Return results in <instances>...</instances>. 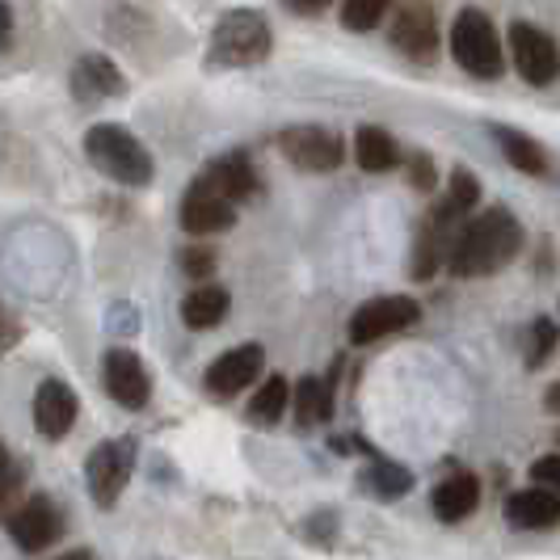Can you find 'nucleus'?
Returning <instances> with one entry per match:
<instances>
[{
  "label": "nucleus",
  "mask_w": 560,
  "mask_h": 560,
  "mask_svg": "<svg viewBox=\"0 0 560 560\" xmlns=\"http://www.w3.org/2000/svg\"><path fill=\"white\" fill-rule=\"evenodd\" d=\"M18 485H22V468H18L9 455H0V502H9Z\"/></svg>",
  "instance_id": "7c9ffc66"
},
{
  "label": "nucleus",
  "mask_w": 560,
  "mask_h": 560,
  "mask_svg": "<svg viewBox=\"0 0 560 560\" xmlns=\"http://www.w3.org/2000/svg\"><path fill=\"white\" fill-rule=\"evenodd\" d=\"M202 182H207L211 190H220L228 202H241V198L257 195V173H253V161L245 152L215 156V161L207 165V173H202Z\"/></svg>",
  "instance_id": "dca6fc26"
},
{
  "label": "nucleus",
  "mask_w": 560,
  "mask_h": 560,
  "mask_svg": "<svg viewBox=\"0 0 560 560\" xmlns=\"http://www.w3.org/2000/svg\"><path fill=\"white\" fill-rule=\"evenodd\" d=\"M544 409H548V413H560V384H552V388L544 393Z\"/></svg>",
  "instance_id": "72a5a7b5"
},
{
  "label": "nucleus",
  "mask_w": 560,
  "mask_h": 560,
  "mask_svg": "<svg viewBox=\"0 0 560 560\" xmlns=\"http://www.w3.org/2000/svg\"><path fill=\"white\" fill-rule=\"evenodd\" d=\"M295 9H320V4H329V0H291Z\"/></svg>",
  "instance_id": "f704fd0d"
},
{
  "label": "nucleus",
  "mask_w": 560,
  "mask_h": 560,
  "mask_svg": "<svg viewBox=\"0 0 560 560\" xmlns=\"http://www.w3.org/2000/svg\"><path fill=\"white\" fill-rule=\"evenodd\" d=\"M261 366H266V350L257 341H249V346H236V350L220 354L215 363L207 366L202 384H207V393L215 396V400H228V396L245 393L253 380L261 375Z\"/></svg>",
  "instance_id": "9b49d317"
},
{
  "label": "nucleus",
  "mask_w": 560,
  "mask_h": 560,
  "mask_svg": "<svg viewBox=\"0 0 560 560\" xmlns=\"http://www.w3.org/2000/svg\"><path fill=\"white\" fill-rule=\"evenodd\" d=\"M236 224V202H228L220 190H211L202 177L182 198V228L190 236H211V232H228Z\"/></svg>",
  "instance_id": "f8f14e48"
},
{
  "label": "nucleus",
  "mask_w": 560,
  "mask_h": 560,
  "mask_svg": "<svg viewBox=\"0 0 560 560\" xmlns=\"http://www.w3.org/2000/svg\"><path fill=\"white\" fill-rule=\"evenodd\" d=\"M480 502V480L472 472H455L447 477L439 489H434V514L443 518V523H459V518H468Z\"/></svg>",
  "instance_id": "a211bd4d"
},
{
  "label": "nucleus",
  "mask_w": 560,
  "mask_h": 560,
  "mask_svg": "<svg viewBox=\"0 0 560 560\" xmlns=\"http://www.w3.org/2000/svg\"><path fill=\"white\" fill-rule=\"evenodd\" d=\"M18 337H22V325H18V316L0 308V346H13Z\"/></svg>",
  "instance_id": "2f4dec72"
},
{
  "label": "nucleus",
  "mask_w": 560,
  "mask_h": 560,
  "mask_svg": "<svg viewBox=\"0 0 560 560\" xmlns=\"http://www.w3.org/2000/svg\"><path fill=\"white\" fill-rule=\"evenodd\" d=\"M9 38H13V9L0 0V51L9 47Z\"/></svg>",
  "instance_id": "473e14b6"
},
{
  "label": "nucleus",
  "mask_w": 560,
  "mask_h": 560,
  "mask_svg": "<svg viewBox=\"0 0 560 560\" xmlns=\"http://www.w3.org/2000/svg\"><path fill=\"white\" fill-rule=\"evenodd\" d=\"M388 38H393V47L400 56L430 63L434 51H439V22H434L430 0H405L396 9L393 26H388Z\"/></svg>",
  "instance_id": "1a4fd4ad"
},
{
  "label": "nucleus",
  "mask_w": 560,
  "mask_h": 560,
  "mask_svg": "<svg viewBox=\"0 0 560 560\" xmlns=\"http://www.w3.org/2000/svg\"><path fill=\"white\" fill-rule=\"evenodd\" d=\"M451 56L464 72H472L480 81H498L505 68L502 43H498V30L489 22V13L480 9H464L451 26Z\"/></svg>",
  "instance_id": "20e7f679"
},
{
  "label": "nucleus",
  "mask_w": 560,
  "mask_h": 560,
  "mask_svg": "<svg viewBox=\"0 0 560 560\" xmlns=\"http://www.w3.org/2000/svg\"><path fill=\"white\" fill-rule=\"evenodd\" d=\"M122 72L114 68L106 56H84L77 68H72V93L81 102H102V97H122Z\"/></svg>",
  "instance_id": "f3484780"
},
{
  "label": "nucleus",
  "mask_w": 560,
  "mask_h": 560,
  "mask_svg": "<svg viewBox=\"0 0 560 560\" xmlns=\"http://www.w3.org/2000/svg\"><path fill=\"white\" fill-rule=\"evenodd\" d=\"M523 249V228L505 207H489L472 215L468 224H459L455 241L447 249V266L459 279H480V275H498L505 270Z\"/></svg>",
  "instance_id": "f257e3e1"
},
{
  "label": "nucleus",
  "mask_w": 560,
  "mask_h": 560,
  "mask_svg": "<svg viewBox=\"0 0 560 560\" xmlns=\"http://www.w3.org/2000/svg\"><path fill=\"white\" fill-rule=\"evenodd\" d=\"M418 316H421V304L409 300V295H375V300H366L363 308L350 316V341L354 346H371L380 337L418 325Z\"/></svg>",
  "instance_id": "39448f33"
},
{
  "label": "nucleus",
  "mask_w": 560,
  "mask_h": 560,
  "mask_svg": "<svg viewBox=\"0 0 560 560\" xmlns=\"http://www.w3.org/2000/svg\"><path fill=\"white\" fill-rule=\"evenodd\" d=\"M291 400H295V421H300V425L329 421V413H334V375H329V380L304 375V380L295 384Z\"/></svg>",
  "instance_id": "4be33fe9"
},
{
  "label": "nucleus",
  "mask_w": 560,
  "mask_h": 560,
  "mask_svg": "<svg viewBox=\"0 0 560 560\" xmlns=\"http://www.w3.org/2000/svg\"><path fill=\"white\" fill-rule=\"evenodd\" d=\"M409 186H418L421 195H430L434 190V161L418 152V156H409Z\"/></svg>",
  "instance_id": "c85d7f7f"
},
{
  "label": "nucleus",
  "mask_w": 560,
  "mask_h": 560,
  "mask_svg": "<svg viewBox=\"0 0 560 560\" xmlns=\"http://www.w3.org/2000/svg\"><path fill=\"white\" fill-rule=\"evenodd\" d=\"M366 489L375 493V498H405L409 489H413V472L409 468H400L393 459H375L371 464V472H366Z\"/></svg>",
  "instance_id": "b1692460"
},
{
  "label": "nucleus",
  "mask_w": 560,
  "mask_h": 560,
  "mask_svg": "<svg viewBox=\"0 0 560 560\" xmlns=\"http://www.w3.org/2000/svg\"><path fill=\"white\" fill-rule=\"evenodd\" d=\"M287 400H291V388H287V380H282V375H270V380L257 388V396H253L249 418L257 421V425H275V421L287 413Z\"/></svg>",
  "instance_id": "393cba45"
},
{
  "label": "nucleus",
  "mask_w": 560,
  "mask_h": 560,
  "mask_svg": "<svg viewBox=\"0 0 560 560\" xmlns=\"http://www.w3.org/2000/svg\"><path fill=\"white\" fill-rule=\"evenodd\" d=\"M81 413L77 393L63 384V380H43L38 393H34V425L47 434V439H63L72 430V421Z\"/></svg>",
  "instance_id": "4468645a"
},
{
  "label": "nucleus",
  "mask_w": 560,
  "mask_h": 560,
  "mask_svg": "<svg viewBox=\"0 0 560 560\" xmlns=\"http://www.w3.org/2000/svg\"><path fill=\"white\" fill-rule=\"evenodd\" d=\"M275 38H270V22L257 9H232L220 18V26L211 34V63L224 68H249L270 56Z\"/></svg>",
  "instance_id": "7ed1b4c3"
},
{
  "label": "nucleus",
  "mask_w": 560,
  "mask_h": 560,
  "mask_svg": "<svg viewBox=\"0 0 560 560\" xmlns=\"http://www.w3.org/2000/svg\"><path fill=\"white\" fill-rule=\"evenodd\" d=\"M182 270H186L190 279H207V275L215 270V253L211 249H186L182 253Z\"/></svg>",
  "instance_id": "c756f323"
},
{
  "label": "nucleus",
  "mask_w": 560,
  "mask_h": 560,
  "mask_svg": "<svg viewBox=\"0 0 560 560\" xmlns=\"http://www.w3.org/2000/svg\"><path fill=\"white\" fill-rule=\"evenodd\" d=\"M388 9H393V0H346L341 4V26L366 34V30H375L388 18Z\"/></svg>",
  "instance_id": "a878e982"
},
{
  "label": "nucleus",
  "mask_w": 560,
  "mask_h": 560,
  "mask_svg": "<svg viewBox=\"0 0 560 560\" xmlns=\"http://www.w3.org/2000/svg\"><path fill=\"white\" fill-rule=\"evenodd\" d=\"M136 472V443L131 439H118V443H102L89 455V493L97 498V505H114L118 493L127 489V480Z\"/></svg>",
  "instance_id": "6e6552de"
},
{
  "label": "nucleus",
  "mask_w": 560,
  "mask_h": 560,
  "mask_svg": "<svg viewBox=\"0 0 560 560\" xmlns=\"http://www.w3.org/2000/svg\"><path fill=\"white\" fill-rule=\"evenodd\" d=\"M9 535L22 552H43L63 535V514L47 493H38V498H30L26 505H18L9 514Z\"/></svg>",
  "instance_id": "9d476101"
},
{
  "label": "nucleus",
  "mask_w": 560,
  "mask_h": 560,
  "mask_svg": "<svg viewBox=\"0 0 560 560\" xmlns=\"http://www.w3.org/2000/svg\"><path fill=\"white\" fill-rule=\"evenodd\" d=\"M477 202H480V182L468 173V168H455V173H451L447 195L439 198V207H434L430 215H434V220H443V224H451V228H459L464 224V215H468Z\"/></svg>",
  "instance_id": "6ab92c4d"
},
{
  "label": "nucleus",
  "mask_w": 560,
  "mask_h": 560,
  "mask_svg": "<svg viewBox=\"0 0 560 560\" xmlns=\"http://www.w3.org/2000/svg\"><path fill=\"white\" fill-rule=\"evenodd\" d=\"M505 523L514 532H548L560 523V498L552 489H518L505 498Z\"/></svg>",
  "instance_id": "2eb2a0df"
},
{
  "label": "nucleus",
  "mask_w": 560,
  "mask_h": 560,
  "mask_svg": "<svg viewBox=\"0 0 560 560\" xmlns=\"http://www.w3.org/2000/svg\"><path fill=\"white\" fill-rule=\"evenodd\" d=\"M493 140H498L502 156L518 168V173H532V177H544V173H548V152H544L532 136H523V131H514V127H493Z\"/></svg>",
  "instance_id": "412c9836"
},
{
  "label": "nucleus",
  "mask_w": 560,
  "mask_h": 560,
  "mask_svg": "<svg viewBox=\"0 0 560 560\" xmlns=\"http://www.w3.org/2000/svg\"><path fill=\"white\" fill-rule=\"evenodd\" d=\"M59 560H93V552H84L81 548V552H68V557H59Z\"/></svg>",
  "instance_id": "c9c22d12"
},
{
  "label": "nucleus",
  "mask_w": 560,
  "mask_h": 560,
  "mask_svg": "<svg viewBox=\"0 0 560 560\" xmlns=\"http://www.w3.org/2000/svg\"><path fill=\"white\" fill-rule=\"evenodd\" d=\"M84 152H89V161L102 168L106 177L122 182V186H148L152 182V152L127 127H118V122L89 127Z\"/></svg>",
  "instance_id": "f03ea898"
},
{
  "label": "nucleus",
  "mask_w": 560,
  "mask_h": 560,
  "mask_svg": "<svg viewBox=\"0 0 560 560\" xmlns=\"http://www.w3.org/2000/svg\"><path fill=\"white\" fill-rule=\"evenodd\" d=\"M532 480L539 489H552L560 498V455H539L532 464Z\"/></svg>",
  "instance_id": "cd10ccee"
},
{
  "label": "nucleus",
  "mask_w": 560,
  "mask_h": 560,
  "mask_svg": "<svg viewBox=\"0 0 560 560\" xmlns=\"http://www.w3.org/2000/svg\"><path fill=\"white\" fill-rule=\"evenodd\" d=\"M552 346H557V325L552 320H535L532 325V346H527V366H544V359L552 354Z\"/></svg>",
  "instance_id": "bb28decb"
},
{
  "label": "nucleus",
  "mask_w": 560,
  "mask_h": 560,
  "mask_svg": "<svg viewBox=\"0 0 560 560\" xmlns=\"http://www.w3.org/2000/svg\"><path fill=\"white\" fill-rule=\"evenodd\" d=\"M279 152L295 168H308V173H334L346 156V143L329 127H287L279 136Z\"/></svg>",
  "instance_id": "0eeeda50"
},
{
  "label": "nucleus",
  "mask_w": 560,
  "mask_h": 560,
  "mask_svg": "<svg viewBox=\"0 0 560 560\" xmlns=\"http://www.w3.org/2000/svg\"><path fill=\"white\" fill-rule=\"evenodd\" d=\"M0 455H4V447H0Z\"/></svg>",
  "instance_id": "e433bc0d"
},
{
  "label": "nucleus",
  "mask_w": 560,
  "mask_h": 560,
  "mask_svg": "<svg viewBox=\"0 0 560 560\" xmlns=\"http://www.w3.org/2000/svg\"><path fill=\"white\" fill-rule=\"evenodd\" d=\"M102 380H106V393L122 405V409H143L148 396H152V380L143 371L140 354L131 350H110L102 359Z\"/></svg>",
  "instance_id": "ddd939ff"
},
{
  "label": "nucleus",
  "mask_w": 560,
  "mask_h": 560,
  "mask_svg": "<svg viewBox=\"0 0 560 560\" xmlns=\"http://www.w3.org/2000/svg\"><path fill=\"white\" fill-rule=\"evenodd\" d=\"M510 59H514L518 77L527 84H535V89L552 84L560 72V51L557 43H552V34H544L532 22H514L510 26Z\"/></svg>",
  "instance_id": "423d86ee"
},
{
  "label": "nucleus",
  "mask_w": 560,
  "mask_h": 560,
  "mask_svg": "<svg viewBox=\"0 0 560 560\" xmlns=\"http://www.w3.org/2000/svg\"><path fill=\"white\" fill-rule=\"evenodd\" d=\"M354 156L366 173H388V168L400 165V152H396V140L384 131V127H359L354 136Z\"/></svg>",
  "instance_id": "5701e85b"
},
{
  "label": "nucleus",
  "mask_w": 560,
  "mask_h": 560,
  "mask_svg": "<svg viewBox=\"0 0 560 560\" xmlns=\"http://www.w3.org/2000/svg\"><path fill=\"white\" fill-rule=\"evenodd\" d=\"M228 304H232V300H228L224 287H211V282H207V287H195V291L182 300V320H186L190 329H198V334H202V329H215L228 316Z\"/></svg>",
  "instance_id": "aec40b11"
}]
</instances>
